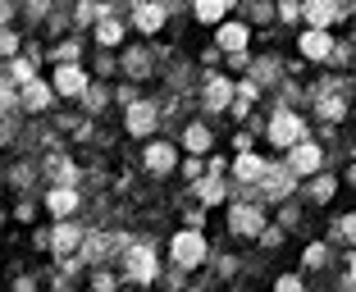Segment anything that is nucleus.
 Listing matches in <instances>:
<instances>
[{"label": "nucleus", "mask_w": 356, "mask_h": 292, "mask_svg": "<svg viewBox=\"0 0 356 292\" xmlns=\"http://www.w3.org/2000/svg\"><path fill=\"white\" fill-rule=\"evenodd\" d=\"M343 233H347V238H356V215L347 219V229H343Z\"/></svg>", "instance_id": "nucleus-20"}, {"label": "nucleus", "mask_w": 356, "mask_h": 292, "mask_svg": "<svg viewBox=\"0 0 356 292\" xmlns=\"http://www.w3.org/2000/svg\"><path fill=\"white\" fill-rule=\"evenodd\" d=\"M151 119H156V115H151V105H133V115H128V128H133V133H147Z\"/></svg>", "instance_id": "nucleus-8"}, {"label": "nucleus", "mask_w": 356, "mask_h": 292, "mask_svg": "<svg viewBox=\"0 0 356 292\" xmlns=\"http://www.w3.org/2000/svg\"><path fill=\"white\" fill-rule=\"evenodd\" d=\"M174 256L183 265H197L201 256H206V242H201L197 233H183V238H174Z\"/></svg>", "instance_id": "nucleus-1"}, {"label": "nucleus", "mask_w": 356, "mask_h": 292, "mask_svg": "<svg viewBox=\"0 0 356 292\" xmlns=\"http://www.w3.org/2000/svg\"><path fill=\"white\" fill-rule=\"evenodd\" d=\"M279 292H302V283H297V279H283V283H279Z\"/></svg>", "instance_id": "nucleus-18"}, {"label": "nucleus", "mask_w": 356, "mask_h": 292, "mask_svg": "<svg viewBox=\"0 0 356 292\" xmlns=\"http://www.w3.org/2000/svg\"><path fill=\"white\" fill-rule=\"evenodd\" d=\"M238 174H242V178H261V174H265V169H261V165H256V160H252V156H247V160H238Z\"/></svg>", "instance_id": "nucleus-15"}, {"label": "nucleus", "mask_w": 356, "mask_h": 292, "mask_svg": "<svg viewBox=\"0 0 356 292\" xmlns=\"http://www.w3.org/2000/svg\"><path fill=\"white\" fill-rule=\"evenodd\" d=\"M101 42H119V28H115V23H101Z\"/></svg>", "instance_id": "nucleus-17"}, {"label": "nucleus", "mask_w": 356, "mask_h": 292, "mask_svg": "<svg viewBox=\"0 0 356 292\" xmlns=\"http://www.w3.org/2000/svg\"><path fill=\"white\" fill-rule=\"evenodd\" d=\"M51 210H55V215H69V210H74V192H55Z\"/></svg>", "instance_id": "nucleus-13"}, {"label": "nucleus", "mask_w": 356, "mask_h": 292, "mask_svg": "<svg viewBox=\"0 0 356 292\" xmlns=\"http://www.w3.org/2000/svg\"><path fill=\"white\" fill-rule=\"evenodd\" d=\"M334 14H338V5H334V0H311V5H306V19H311L315 28H320V23H329Z\"/></svg>", "instance_id": "nucleus-4"}, {"label": "nucleus", "mask_w": 356, "mask_h": 292, "mask_svg": "<svg viewBox=\"0 0 356 292\" xmlns=\"http://www.w3.org/2000/svg\"><path fill=\"white\" fill-rule=\"evenodd\" d=\"M293 165H297V169H306V174H311V169L320 165V151H315V146H306V142H302V146H297V151H293Z\"/></svg>", "instance_id": "nucleus-6"}, {"label": "nucleus", "mask_w": 356, "mask_h": 292, "mask_svg": "<svg viewBox=\"0 0 356 292\" xmlns=\"http://www.w3.org/2000/svg\"><path fill=\"white\" fill-rule=\"evenodd\" d=\"M224 10H229V0H201V5H197V14H201L206 23H210V19H220Z\"/></svg>", "instance_id": "nucleus-10"}, {"label": "nucleus", "mask_w": 356, "mask_h": 292, "mask_svg": "<svg viewBox=\"0 0 356 292\" xmlns=\"http://www.w3.org/2000/svg\"><path fill=\"white\" fill-rule=\"evenodd\" d=\"M147 165H151V169H169V165H174L169 146H151V151H147Z\"/></svg>", "instance_id": "nucleus-9"}, {"label": "nucleus", "mask_w": 356, "mask_h": 292, "mask_svg": "<svg viewBox=\"0 0 356 292\" xmlns=\"http://www.w3.org/2000/svg\"><path fill=\"white\" fill-rule=\"evenodd\" d=\"M206 142H210L206 128H188V146H192V151H206Z\"/></svg>", "instance_id": "nucleus-14"}, {"label": "nucleus", "mask_w": 356, "mask_h": 292, "mask_svg": "<svg viewBox=\"0 0 356 292\" xmlns=\"http://www.w3.org/2000/svg\"><path fill=\"white\" fill-rule=\"evenodd\" d=\"M55 87H60V92H69V96H74V92H83V73H78V69H60Z\"/></svg>", "instance_id": "nucleus-7"}, {"label": "nucleus", "mask_w": 356, "mask_h": 292, "mask_svg": "<svg viewBox=\"0 0 356 292\" xmlns=\"http://www.w3.org/2000/svg\"><path fill=\"white\" fill-rule=\"evenodd\" d=\"M297 133H302V124H297L293 115H279V119H274V128H270V142L274 146H293Z\"/></svg>", "instance_id": "nucleus-2"}, {"label": "nucleus", "mask_w": 356, "mask_h": 292, "mask_svg": "<svg viewBox=\"0 0 356 292\" xmlns=\"http://www.w3.org/2000/svg\"><path fill=\"white\" fill-rule=\"evenodd\" d=\"M233 229H238V233H252L256 229V210H233Z\"/></svg>", "instance_id": "nucleus-11"}, {"label": "nucleus", "mask_w": 356, "mask_h": 292, "mask_svg": "<svg viewBox=\"0 0 356 292\" xmlns=\"http://www.w3.org/2000/svg\"><path fill=\"white\" fill-rule=\"evenodd\" d=\"M220 46L224 51H242V46H247V28H242V23H224L220 28Z\"/></svg>", "instance_id": "nucleus-3"}, {"label": "nucleus", "mask_w": 356, "mask_h": 292, "mask_svg": "<svg viewBox=\"0 0 356 292\" xmlns=\"http://www.w3.org/2000/svg\"><path fill=\"white\" fill-rule=\"evenodd\" d=\"M352 270H356V265H352Z\"/></svg>", "instance_id": "nucleus-21"}, {"label": "nucleus", "mask_w": 356, "mask_h": 292, "mask_svg": "<svg viewBox=\"0 0 356 292\" xmlns=\"http://www.w3.org/2000/svg\"><path fill=\"white\" fill-rule=\"evenodd\" d=\"M128 270H133L137 279H151V256L147 251H133V265H128Z\"/></svg>", "instance_id": "nucleus-12"}, {"label": "nucleus", "mask_w": 356, "mask_h": 292, "mask_svg": "<svg viewBox=\"0 0 356 292\" xmlns=\"http://www.w3.org/2000/svg\"><path fill=\"white\" fill-rule=\"evenodd\" d=\"M302 51L311 55V60H320V55H329V37H325L320 28H315V32H306V37H302Z\"/></svg>", "instance_id": "nucleus-5"}, {"label": "nucleus", "mask_w": 356, "mask_h": 292, "mask_svg": "<svg viewBox=\"0 0 356 292\" xmlns=\"http://www.w3.org/2000/svg\"><path fill=\"white\" fill-rule=\"evenodd\" d=\"M160 19H165L160 10H142V28H160Z\"/></svg>", "instance_id": "nucleus-16"}, {"label": "nucleus", "mask_w": 356, "mask_h": 292, "mask_svg": "<svg viewBox=\"0 0 356 292\" xmlns=\"http://www.w3.org/2000/svg\"><path fill=\"white\" fill-rule=\"evenodd\" d=\"M0 51H14V37H5V32H0Z\"/></svg>", "instance_id": "nucleus-19"}]
</instances>
